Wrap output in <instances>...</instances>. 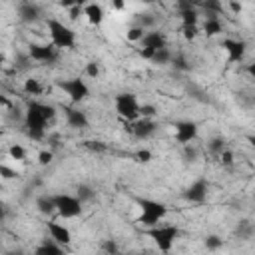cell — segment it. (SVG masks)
Listing matches in <instances>:
<instances>
[{
    "label": "cell",
    "instance_id": "ab89813d",
    "mask_svg": "<svg viewBox=\"0 0 255 255\" xmlns=\"http://www.w3.org/2000/svg\"><path fill=\"white\" fill-rule=\"evenodd\" d=\"M219 159H221L223 165H233V153H231L229 149H225V151L219 155Z\"/></svg>",
    "mask_w": 255,
    "mask_h": 255
},
{
    "label": "cell",
    "instance_id": "7c38bea8",
    "mask_svg": "<svg viewBox=\"0 0 255 255\" xmlns=\"http://www.w3.org/2000/svg\"><path fill=\"white\" fill-rule=\"evenodd\" d=\"M223 50L227 52V62L229 64H237L245 58V52H247V44L243 40H233V38H225L223 40Z\"/></svg>",
    "mask_w": 255,
    "mask_h": 255
},
{
    "label": "cell",
    "instance_id": "3957f363",
    "mask_svg": "<svg viewBox=\"0 0 255 255\" xmlns=\"http://www.w3.org/2000/svg\"><path fill=\"white\" fill-rule=\"evenodd\" d=\"M145 233H147V235L153 239L155 247H157V249H159L163 255H167V253L171 251L173 243L179 239V235H181V229H179L177 225H171V223H167V225H155V227L147 229Z\"/></svg>",
    "mask_w": 255,
    "mask_h": 255
},
{
    "label": "cell",
    "instance_id": "4dcf8cb0",
    "mask_svg": "<svg viewBox=\"0 0 255 255\" xmlns=\"http://www.w3.org/2000/svg\"><path fill=\"white\" fill-rule=\"evenodd\" d=\"M153 24H155V16H151V14H137L135 26H141L143 30H147V28H151Z\"/></svg>",
    "mask_w": 255,
    "mask_h": 255
},
{
    "label": "cell",
    "instance_id": "ba28073f",
    "mask_svg": "<svg viewBox=\"0 0 255 255\" xmlns=\"http://www.w3.org/2000/svg\"><path fill=\"white\" fill-rule=\"evenodd\" d=\"M207 191H209V183L205 177H197L189 187H185V191L181 193V197L189 203H205L207 199Z\"/></svg>",
    "mask_w": 255,
    "mask_h": 255
},
{
    "label": "cell",
    "instance_id": "8d00e7d4",
    "mask_svg": "<svg viewBox=\"0 0 255 255\" xmlns=\"http://www.w3.org/2000/svg\"><path fill=\"white\" fill-rule=\"evenodd\" d=\"M181 30H183V38L185 40H193L195 36H197V26H181Z\"/></svg>",
    "mask_w": 255,
    "mask_h": 255
},
{
    "label": "cell",
    "instance_id": "2e32d148",
    "mask_svg": "<svg viewBox=\"0 0 255 255\" xmlns=\"http://www.w3.org/2000/svg\"><path fill=\"white\" fill-rule=\"evenodd\" d=\"M18 18L24 24H32L40 18V8L32 2H20L18 4Z\"/></svg>",
    "mask_w": 255,
    "mask_h": 255
},
{
    "label": "cell",
    "instance_id": "f6af8a7d",
    "mask_svg": "<svg viewBox=\"0 0 255 255\" xmlns=\"http://www.w3.org/2000/svg\"><path fill=\"white\" fill-rule=\"evenodd\" d=\"M229 8H231L233 12H241V4H237V2H231V4H229Z\"/></svg>",
    "mask_w": 255,
    "mask_h": 255
},
{
    "label": "cell",
    "instance_id": "d590c367",
    "mask_svg": "<svg viewBox=\"0 0 255 255\" xmlns=\"http://www.w3.org/2000/svg\"><path fill=\"white\" fill-rule=\"evenodd\" d=\"M52 159H54V153L48 151V149H44V151L38 153V163H40V165H48Z\"/></svg>",
    "mask_w": 255,
    "mask_h": 255
},
{
    "label": "cell",
    "instance_id": "cb8c5ba5",
    "mask_svg": "<svg viewBox=\"0 0 255 255\" xmlns=\"http://www.w3.org/2000/svg\"><path fill=\"white\" fill-rule=\"evenodd\" d=\"M207 145H209V151H211L213 155H217V157H219V155H221V153L227 149V147H225V139H223L221 135H215V137H211Z\"/></svg>",
    "mask_w": 255,
    "mask_h": 255
},
{
    "label": "cell",
    "instance_id": "c3c4849f",
    "mask_svg": "<svg viewBox=\"0 0 255 255\" xmlns=\"http://www.w3.org/2000/svg\"><path fill=\"white\" fill-rule=\"evenodd\" d=\"M131 255H151V253H147V251H141V253H131Z\"/></svg>",
    "mask_w": 255,
    "mask_h": 255
},
{
    "label": "cell",
    "instance_id": "7a4b0ae2",
    "mask_svg": "<svg viewBox=\"0 0 255 255\" xmlns=\"http://www.w3.org/2000/svg\"><path fill=\"white\" fill-rule=\"evenodd\" d=\"M133 201L139 205V211H141L139 217H137V223H139L141 227H147V229L159 225V221H163L165 215H167V211H169L167 205L161 203V201H157V199L133 197Z\"/></svg>",
    "mask_w": 255,
    "mask_h": 255
},
{
    "label": "cell",
    "instance_id": "ee69618b",
    "mask_svg": "<svg viewBox=\"0 0 255 255\" xmlns=\"http://www.w3.org/2000/svg\"><path fill=\"white\" fill-rule=\"evenodd\" d=\"M4 255H26L22 249H10V251H6Z\"/></svg>",
    "mask_w": 255,
    "mask_h": 255
},
{
    "label": "cell",
    "instance_id": "bcb514c9",
    "mask_svg": "<svg viewBox=\"0 0 255 255\" xmlns=\"http://www.w3.org/2000/svg\"><path fill=\"white\" fill-rule=\"evenodd\" d=\"M247 141L251 143V147H255V133H249L247 135Z\"/></svg>",
    "mask_w": 255,
    "mask_h": 255
},
{
    "label": "cell",
    "instance_id": "83f0119b",
    "mask_svg": "<svg viewBox=\"0 0 255 255\" xmlns=\"http://www.w3.org/2000/svg\"><path fill=\"white\" fill-rule=\"evenodd\" d=\"M171 66H173L175 70H179V72H187V70H191V66H189V62L185 60L183 54L173 56V58H171Z\"/></svg>",
    "mask_w": 255,
    "mask_h": 255
},
{
    "label": "cell",
    "instance_id": "836d02e7",
    "mask_svg": "<svg viewBox=\"0 0 255 255\" xmlns=\"http://www.w3.org/2000/svg\"><path fill=\"white\" fill-rule=\"evenodd\" d=\"M84 147H88L92 151H106L108 149V145L102 141H84Z\"/></svg>",
    "mask_w": 255,
    "mask_h": 255
},
{
    "label": "cell",
    "instance_id": "7bdbcfd3",
    "mask_svg": "<svg viewBox=\"0 0 255 255\" xmlns=\"http://www.w3.org/2000/svg\"><path fill=\"white\" fill-rule=\"evenodd\" d=\"M185 157H189V159H193V157H195V149H191L189 145H185Z\"/></svg>",
    "mask_w": 255,
    "mask_h": 255
},
{
    "label": "cell",
    "instance_id": "74e56055",
    "mask_svg": "<svg viewBox=\"0 0 255 255\" xmlns=\"http://www.w3.org/2000/svg\"><path fill=\"white\" fill-rule=\"evenodd\" d=\"M86 74H88L90 78H98V76H100V66H98L96 62H88V64H86Z\"/></svg>",
    "mask_w": 255,
    "mask_h": 255
},
{
    "label": "cell",
    "instance_id": "52a82bcc",
    "mask_svg": "<svg viewBox=\"0 0 255 255\" xmlns=\"http://www.w3.org/2000/svg\"><path fill=\"white\" fill-rule=\"evenodd\" d=\"M56 199V213L64 219H70V217H78L82 215V201L76 197V195H68V193H58L54 195Z\"/></svg>",
    "mask_w": 255,
    "mask_h": 255
},
{
    "label": "cell",
    "instance_id": "484cf974",
    "mask_svg": "<svg viewBox=\"0 0 255 255\" xmlns=\"http://www.w3.org/2000/svg\"><path fill=\"white\" fill-rule=\"evenodd\" d=\"M253 231H255V227H253L249 221H241V223L237 225V229H235V235H237L239 239H249V237L253 235Z\"/></svg>",
    "mask_w": 255,
    "mask_h": 255
},
{
    "label": "cell",
    "instance_id": "4fadbf2b",
    "mask_svg": "<svg viewBox=\"0 0 255 255\" xmlns=\"http://www.w3.org/2000/svg\"><path fill=\"white\" fill-rule=\"evenodd\" d=\"M62 110H64V116H66V122L70 128H74V129H86L88 128L90 122H88L86 112H82L76 106H64Z\"/></svg>",
    "mask_w": 255,
    "mask_h": 255
},
{
    "label": "cell",
    "instance_id": "5b68a950",
    "mask_svg": "<svg viewBox=\"0 0 255 255\" xmlns=\"http://www.w3.org/2000/svg\"><path fill=\"white\" fill-rule=\"evenodd\" d=\"M114 106H116L118 116L124 122H135V120H139V104H137L135 94H131V92L118 94L114 98Z\"/></svg>",
    "mask_w": 255,
    "mask_h": 255
},
{
    "label": "cell",
    "instance_id": "f35d334b",
    "mask_svg": "<svg viewBox=\"0 0 255 255\" xmlns=\"http://www.w3.org/2000/svg\"><path fill=\"white\" fill-rule=\"evenodd\" d=\"M0 173H2L4 179H14V177H18V171L10 169L8 165H0Z\"/></svg>",
    "mask_w": 255,
    "mask_h": 255
},
{
    "label": "cell",
    "instance_id": "9a60e30c",
    "mask_svg": "<svg viewBox=\"0 0 255 255\" xmlns=\"http://www.w3.org/2000/svg\"><path fill=\"white\" fill-rule=\"evenodd\" d=\"M139 44H141V48H147V50H151V52H157V50L167 48V40H165V36H163L161 32H157V30L147 32Z\"/></svg>",
    "mask_w": 255,
    "mask_h": 255
},
{
    "label": "cell",
    "instance_id": "60d3db41",
    "mask_svg": "<svg viewBox=\"0 0 255 255\" xmlns=\"http://www.w3.org/2000/svg\"><path fill=\"white\" fill-rule=\"evenodd\" d=\"M82 12H84V10H82V4H76V6L70 10V18H72V20H76V18H78Z\"/></svg>",
    "mask_w": 255,
    "mask_h": 255
},
{
    "label": "cell",
    "instance_id": "5bb4252c",
    "mask_svg": "<svg viewBox=\"0 0 255 255\" xmlns=\"http://www.w3.org/2000/svg\"><path fill=\"white\" fill-rule=\"evenodd\" d=\"M46 227H48V231H50V237H52L56 243H60V245H70V243H72V233H70V229L64 227L62 223L48 221Z\"/></svg>",
    "mask_w": 255,
    "mask_h": 255
},
{
    "label": "cell",
    "instance_id": "7dc6e473",
    "mask_svg": "<svg viewBox=\"0 0 255 255\" xmlns=\"http://www.w3.org/2000/svg\"><path fill=\"white\" fill-rule=\"evenodd\" d=\"M114 8H116V10H122V8H124V2L116 0V2H114Z\"/></svg>",
    "mask_w": 255,
    "mask_h": 255
},
{
    "label": "cell",
    "instance_id": "b9f144b4",
    "mask_svg": "<svg viewBox=\"0 0 255 255\" xmlns=\"http://www.w3.org/2000/svg\"><path fill=\"white\" fill-rule=\"evenodd\" d=\"M245 70H247V74H249L251 78H255V60H253L251 64H247V68H245Z\"/></svg>",
    "mask_w": 255,
    "mask_h": 255
},
{
    "label": "cell",
    "instance_id": "277c9868",
    "mask_svg": "<svg viewBox=\"0 0 255 255\" xmlns=\"http://www.w3.org/2000/svg\"><path fill=\"white\" fill-rule=\"evenodd\" d=\"M48 32H50V38H52V44L58 48V50H72L76 46V32L66 26L64 22L56 20V18H48Z\"/></svg>",
    "mask_w": 255,
    "mask_h": 255
},
{
    "label": "cell",
    "instance_id": "ac0fdd59",
    "mask_svg": "<svg viewBox=\"0 0 255 255\" xmlns=\"http://www.w3.org/2000/svg\"><path fill=\"white\" fill-rule=\"evenodd\" d=\"M32 255H64V249L60 243H56L52 237L50 239H42L40 245L34 249Z\"/></svg>",
    "mask_w": 255,
    "mask_h": 255
},
{
    "label": "cell",
    "instance_id": "44dd1931",
    "mask_svg": "<svg viewBox=\"0 0 255 255\" xmlns=\"http://www.w3.org/2000/svg\"><path fill=\"white\" fill-rule=\"evenodd\" d=\"M221 30H223V26H221L217 16H207L205 18V22H203V34L205 36H217Z\"/></svg>",
    "mask_w": 255,
    "mask_h": 255
},
{
    "label": "cell",
    "instance_id": "681fc988",
    "mask_svg": "<svg viewBox=\"0 0 255 255\" xmlns=\"http://www.w3.org/2000/svg\"><path fill=\"white\" fill-rule=\"evenodd\" d=\"M253 199H255V193H253Z\"/></svg>",
    "mask_w": 255,
    "mask_h": 255
},
{
    "label": "cell",
    "instance_id": "6da1fadb",
    "mask_svg": "<svg viewBox=\"0 0 255 255\" xmlns=\"http://www.w3.org/2000/svg\"><path fill=\"white\" fill-rule=\"evenodd\" d=\"M56 116V108L50 104H42L36 100H30L26 106V114H24V128L30 139L40 141L46 135V126L50 120H54Z\"/></svg>",
    "mask_w": 255,
    "mask_h": 255
},
{
    "label": "cell",
    "instance_id": "e0dca14e",
    "mask_svg": "<svg viewBox=\"0 0 255 255\" xmlns=\"http://www.w3.org/2000/svg\"><path fill=\"white\" fill-rule=\"evenodd\" d=\"M177 8H179V16H181V22L183 26H197V10L191 2H177Z\"/></svg>",
    "mask_w": 255,
    "mask_h": 255
},
{
    "label": "cell",
    "instance_id": "8992f818",
    "mask_svg": "<svg viewBox=\"0 0 255 255\" xmlns=\"http://www.w3.org/2000/svg\"><path fill=\"white\" fill-rule=\"evenodd\" d=\"M56 86H58L62 92H66V94L70 96V102H72V106L80 104L82 100H86V98L90 96V88H88V84H86L82 78H68V80H58V82H56Z\"/></svg>",
    "mask_w": 255,
    "mask_h": 255
},
{
    "label": "cell",
    "instance_id": "d4e9b609",
    "mask_svg": "<svg viewBox=\"0 0 255 255\" xmlns=\"http://www.w3.org/2000/svg\"><path fill=\"white\" fill-rule=\"evenodd\" d=\"M171 58H173V54L169 52V48H163V50H157L155 54H153V64H159V66H165V64H171Z\"/></svg>",
    "mask_w": 255,
    "mask_h": 255
},
{
    "label": "cell",
    "instance_id": "8fae6325",
    "mask_svg": "<svg viewBox=\"0 0 255 255\" xmlns=\"http://www.w3.org/2000/svg\"><path fill=\"white\" fill-rule=\"evenodd\" d=\"M173 128H175V141L181 145H189L197 137V131H199L197 124L191 120H179V122H175Z\"/></svg>",
    "mask_w": 255,
    "mask_h": 255
},
{
    "label": "cell",
    "instance_id": "f546056e",
    "mask_svg": "<svg viewBox=\"0 0 255 255\" xmlns=\"http://www.w3.org/2000/svg\"><path fill=\"white\" fill-rule=\"evenodd\" d=\"M8 155H10L12 159H16V161H22V159L26 157V149H24L20 143H12V145L8 147Z\"/></svg>",
    "mask_w": 255,
    "mask_h": 255
},
{
    "label": "cell",
    "instance_id": "d6a6232c",
    "mask_svg": "<svg viewBox=\"0 0 255 255\" xmlns=\"http://www.w3.org/2000/svg\"><path fill=\"white\" fill-rule=\"evenodd\" d=\"M102 251H104L106 255H118V253H120L118 243H116L114 239H104V241H102Z\"/></svg>",
    "mask_w": 255,
    "mask_h": 255
},
{
    "label": "cell",
    "instance_id": "7402d4cb",
    "mask_svg": "<svg viewBox=\"0 0 255 255\" xmlns=\"http://www.w3.org/2000/svg\"><path fill=\"white\" fill-rule=\"evenodd\" d=\"M76 197H78L82 203H86V201H92V199L96 197V191H94L90 185H86V183H80V185L76 187Z\"/></svg>",
    "mask_w": 255,
    "mask_h": 255
},
{
    "label": "cell",
    "instance_id": "1f68e13d",
    "mask_svg": "<svg viewBox=\"0 0 255 255\" xmlns=\"http://www.w3.org/2000/svg\"><path fill=\"white\" fill-rule=\"evenodd\" d=\"M155 114H157V108H155L153 104H143V106H139V118L151 120Z\"/></svg>",
    "mask_w": 255,
    "mask_h": 255
},
{
    "label": "cell",
    "instance_id": "e575fe53",
    "mask_svg": "<svg viewBox=\"0 0 255 255\" xmlns=\"http://www.w3.org/2000/svg\"><path fill=\"white\" fill-rule=\"evenodd\" d=\"M133 157L137 161H141V163H147V161H151V151L149 149H139V151L133 153Z\"/></svg>",
    "mask_w": 255,
    "mask_h": 255
},
{
    "label": "cell",
    "instance_id": "d6986e66",
    "mask_svg": "<svg viewBox=\"0 0 255 255\" xmlns=\"http://www.w3.org/2000/svg\"><path fill=\"white\" fill-rule=\"evenodd\" d=\"M36 207H38V211H40L42 215H52V213H56V199H54V195H48V193L38 195V197H36Z\"/></svg>",
    "mask_w": 255,
    "mask_h": 255
},
{
    "label": "cell",
    "instance_id": "9c48e42d",
    "mask_svg": "<svg viewBox=\"0 0 255 255\" xmlns=\"http://www.w3.org/2000/svg\"><path fill=\"white\" fill-rule=\"evenodd\" d=\"M28 56L36 62L54 64L58 60V48L54 44H30L28 46Z\"/></svg>",
    "mask_w": 255,
    "mask_h": 255
},
{
    "label": "cell",
    "instance_id": "f1b7e54d",
    "mask_svg": "<svg viewBox=\"0 0 255 255\" xmlns=\"http://www.w3.org/2000/svg\"><path fill=\"white\" fill-rule=\"evenodd\" d=\"M145 34H147V30H143L141 26H131L129 32H128V40L129 42H141Z\"/></svg>",
    "mask_w": 255,
    "mask_h": 255
},
{
    "label": "cell",
    "instance_id": "4316f807",
    "mask_svg": "<svg viewBox=\"0 0 255 255\" xmlns=\"http://www.w3.org/2000/svg\"><path fill=\"white\" fill-rule=\"evenodd\" d=\"M203 245H205L207 251H217V249L223 247V239H221L219 235H207V237L203 239Z\"/></svg>",
    "mask_w": 255,
    "mask_h": 255
},
{
    "label": "cell",
    "instance_id": "30bf717a",
    "mask_svg": "<svg viewBox=\"0 0 255 255\" xmlns=\"http://www.w3.org/2000/svg\"><path fill=\"white\" fill-rule=\"evenodd\" d=\"M126 129H128L133 137H137V139H147V137H151V135L155 133L157 124H155L153 120H143V118H139V120H135V122H126Z\"/></svg>",
    "mask_w": 255,
    "mask_h": 255
},
{
    "label": "cell",
    "instance_id": "ffe728a7",
    "mask_svg": "<svg viewBox=\"0 0 255 255\" xmlns=\"http://www.w3.org/2000/svg\"><path fill=\"white\" fill-rule=\"evenodd\" d=\"M84 16L88 18L90 24L98 26V24H102V20H104V10H102L100 4H88V6L84 8Z\"/></svg>",
    "mask_w": 255,
    "mask_h": 255
},
{
    "label": "cell",
    "instance_id": "603a6c76",
    "mask_svg": "<svg viewBox=\"0 0 255 255\" xmlns=\"http://www.w3.org/2000/svg\"><path fill=\"white\" fill-rule=\"evenodd\" d=\"M24 92H26L28 96H40V94L44 92V88H42L40 80L30 78V80H26V82H24Z\"/></svg>",
    "mask_w": 255,
    "mask_h": 255
}]
</instances>
